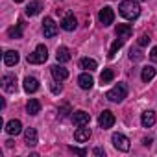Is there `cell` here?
<instances>
[{"label": "cell", "instance_id": "6da1fadb", "mask_svg": "<svg viewBox=\"0 0 157 157\" xmlns=\"http://www.w3.org/2000/svg\"><path fill=\"white\" fill-rule=\"evenodd\" d=\"M118 11H120V15L124 19L133 21V19H137L140 15V4L135 2V0H122L118 4Z\"/></svg>", "mask_w": 157, "mask_h": 157}, {"label": "cell", "instance_id": "7a4b0ae2", "mask_svg": "<svg viewBox=\"0 0 157 157\" xmlns=\"http://www.w3.org/2000/svg\"><path fill=\"white\" fill-rule=\"evenodd\" d=\"M126 96H128V85H126V83H117V85H115L113 89H109L107 94H105V98H107L109 102H113V104H120Z\"/></svg>", "mask_w": 157, "mask_h": 157}, {"label": "cell", "instance_id": "3957f363", "mask_svg": "<svg viewBox=\"0 0 157 157\" xmlns=\"http://www.w3.org/2000/svg\"><path fill=\"white\" fill-rule=\"evenodd\" d=\"M46 59H48V50L44 44H39L32 54H28V63L32 65H43Z\"/></svg>", "mask_w": 157, "mask_h": 157}, {"label": "cell", "instance_id": "277c9868", "mask_svg": "<svg viewBox=\"0 0 157 157\" xmlns=\"http://www.w3.org/2000/svg\"><path fill=\"white\" fill-rule=\"evenodd\" d=\"M111 140H113V146H115L118 151H129V148H131L129 139H128L126 135H122V133H115V135L111 137Z\"/></svg>", "mask_w": 157, "mask_h": 157}, {"label": "cell", "instance_id": "5b68a950", "mask_svg": "<svg viewBox=\"0 0 157 157\" xmlns=\"http://www.w3.org/2000/svg\"><path fill=\"white\" fill-rule=\"evenodd\" d=\"M98 21H100V24L105 28V26H111L113 22H115V11H113V8H109V6H105L104 10H100V13H98Z\"/></svg>", "mask_w": 157, "mask_h": 157}, {"label": "cell", "instance_id": "8992f818", "mask_svg": "<svg viewBox=\"0 0 157 157\" xmlns=\"http://www.w3.org/2000/svg\"><path fill=\"white\" fill-rule=\"evenodd\" d=\"M113 124H115V115L109 109H104L98 117V126L102 129H109V128H113Z\"/></svg>", "mask_w": 157, "mask_h": 157}, {"label": "cell", "instance_id": "52a82bcc", "mask_svg": "<svg viewBox=\"0 0 157 157\" xmlns=\"http://www.w3.org/2000/svg\"><path fill=\"white\" fill-rule=\"evenodd\" d=\"M72 122H74V126L76 128H80V126H89V122H91V115L87 113V111H76L74 115H72Z\"/></svg>", "mask_w": 157, "mask_h": 157}, {"label": "cell", "instance_id": "ba28073f", "mask_svg": "<svg viewBox=\"0 0 157 157\" xmlns=\"http://www.w3.org/2000/svg\"><path fill=\"white\" fill-rule=\"evenodd\" d=\"M43 33L48 39H52V37L57 35V24L54 22V19H50V17L44 19V22H43Z\"/></svg>", "mask_w": 157, "mask_h": 157}, {"label": "cell", "instance_id": "9c48e42d", "mask_svg": "<svg viewBox=\"0 0 157 157\" xmlns=\"http://www.w3.org/2000/svg\"><path fill=\"white\" fill-rule=\"evenodd\" d=\"M2 87L6 93H15L17 91V78L13 74H6L2 78Z\"/></svg>", "mask_w": 157, "mask_h": 157}, {"label": "cell", "instance_id": "30bf717a", "mask_svg": "<svg viewBox=\"0 0 157 157\" xmlns=\"http://www.w3.org/2000/svg\"><path fill=\"white\" fill-rule=\"evenodd\" d=\"M50 72H52V78H54L56 82H63V80H67V78H68V70L65 67H61V65L50 67Z\"/></svg>", "mask_w": 157, "mask_h": 157}, {"label": "cell", "instance_id": "8fae6325", "mask_svg": "<svg viewBox=\"0 0 157 157\" xmlns=\"http://www.w3.org/2000/svg\"><path fill=\"white\" fill-rule=\"evenodd\" d=\"M78 85H80L83 91H89V89H93V85H94L93 76H91L89 72H83V74H80V78H78Z\"/></svg>", "mask_w": 157, "mask_h": 157}, {"label": "cell", "instance_id": "7c38bea8", "mask_svg": "<svg viewBox=\"0 0 157 157\" xmlns=\"http://www.w3.org/2000/svg\"><path fill=\"white\" fill-rule=\"evenodd\" d=\"M91 129L89 128H85V126H80L76 131H74V139H76V142H87L89 139H91Z\"/></svg>", "mask_w": 157, "mask_h": 157}, {"label": "cell", "instance_id": "4fadbf2b", "mask_svg": "<svg viewBox=\"0 0 157 157\" xmlns=\"http://www.w3.org/2000/svg\"><path fill=\"white\" fill-rule=\"evenodd\" d=\"M24 91L28 93V94H32V93H37L39 91V82H37V78H33V76H28V78H24Z\"/></svg>", "mask_w": 157, "mask_h": 157}, {"label": "cell", "instance_id": "5bb4252c", "mask_svg": "<svg viewBox=\"0 0 157 157\" xmlns=\"http://www.w3.org/2000/svg\"><path fill=\"white\" fill-rule=\"evenodd\" d=\"M117 37L118 39H122V41H126V39H129L131 37V33H133V28L129 26V24H117Z\"/></svg>", "mask_w": 157, "mask_h": 157}, {"label": "cell", "instance_id": "9a60e30c", "mask_svg": "<svg viewBox=\"0 0 157 157\" xmlns=\"http://www.w3.org/2000/svg\"><path fill=\"white\" fill-rule=\"evenodd\" d=\"M19 59H21V56H19V52H15V50H8V52L4 54V65H6V67H15V65L19 63Z\"/></svg>", "mask_w": 157, "mask_h": 157}, {"label": "cell", "instance_id": "2e32d148", "mask_svg": "<svg viewBox=\"0 0 157 157\" xmlns=\"http://www.w3.org/2000/svg\"><path fill=\"white\" fill-rule=\"evenodd\" d=\"M155 120H157V117H155L153 111H144V113L140 115V124H142V128H151V126L155 124Z\"/></svg>", "mask_w": 157, "mask_h": 157}, {"label": "cell", "instance_id": "e0dca14e", "mask_svg": "<svg viewBox=\"0 0 157 157\" xmlns=\"http://www.w3.org/2000/svg\"><path fill=\"white\" fill-rule=\"evenodd\" d=\"M76 17L72 15V13H68L63 21H61V28L65 30V32H72V30H76Z\"/></svg>", "mask_w": 157, "mask_h": 157}, {"label": "cell", "instance_id": "ac0fdd59", "mask_svg": "<svg viewBox=\"0 0 157 157\" xmlns=\"http://www.w3.org/2000/svg\"><path fill=\"white\" fill-rule=\"evenodd\" d=\"M26 113H28V115H32V117L39 115V113H41V102H39V100H35V98L28 100V104H26Z\"/></svg>", "mask_w": 157, "mask_h": 157}, {"label": "cell", "instance_id": "d6986e66", "mask_svg": "<svg viewBox=\"0 0 157 157\" xmlns=\"http://www.w3.org/2000/svg\"><path fill=\"white\" fill-rule=\"evenodd\" d=\"M80 68H83L87 72H93V70L98 68V63L93 57H83V59H80Z\"/></svg>", "mask_w": 157, "mask_h": 157}, {"label": "cell", "instance_id": "ffe728a7", "mask_svg": "<svg viewBox=\"0 0 157 157\" xmlns=\"http://www.w3.org/2000/svg\"><path fill=\"white\" fill-rule=\"evenodd\" d=\"M41 10H43V4L37 2V0H33V2H30V4L26 6V15H28V17H35V15L41 13Z\"/></svg>", "mask_w": 157, "mask_h": 157}, {"label": "cell", "instance_id": "44dd1931", "mask_svg": "<svg viewBox=\"0 0 157 157\" xmlns=\"http://www.w3.org/2000/svg\"><path fill=\"white\" fill-rule=\"evenodd\" d=\"M6 131H8L10 135H19V133L22 131V124H21V120H10V122L6 124Z\"/></svg>", "mask_w": 157, "mask_h": 157}, {"label": "cell", "instance_id": "7402d4cb", "mask_svg": "<svg viewBox=\"0 0 157 157\" xmlns=\"http://www.w3.org/2000/svg\"><path fill=\"white\" fill-rule=\"evenodd\" d=\"M24 142L28 146H35L37 144V131H35V128H28L24 131Z\"/></svg>", "mask_w": 157, "mask_h": 157}, {"label": "cell", "instance_id": "603a6c76", "mask_svg": "<svg viewBox=\"0 0 157 157\" xmlns=\"http://www.w3.org/2000/svg\"><path fill=\"white\" fill-rule=\"evenodd\" d=\"M56 57H57L59 63H67V61H70V52H68V48H67V46H59L57 52H56Z\"/></svg>", "mask_w": 157, "mask_h": 157}, {"label": "cell", "instance_id": "cb8c5ba5", "mask_svg": "<svg viewBox=\"0 0 157 157\" xmlns=\"http://www.w3.org/2000/svg\"><path fill=\"white\" fill-rule=\"evenodd\" d=\"M140 78H142V82H144V83L151 82L153 78H155V68H153V67H144V68H142V74H140Z\"/></svg>", "mask_w": 157, "mask_h": 157}, {"label": "cell", "instance_id": "d4e9b609", "mask_svg": "<svg viewBox=\"0 0 157 157\" xmlns=\"http://www.w3.org/2000/svg\"><path fill=\"white\" fill-rule=\"evenodd\" d=\"M8 35H10V39H21L22 37V22H19L17 26L10 28L8 30Z\"/></svg>", "mask_w": 157, "mask_h": 157}, {"label": "cell", "instance_id": "484cf974", "mask_svg": "<svg viewBox=\"0 0 157 157\" xmlns=\"http://www.w3.org/2000/svg\"><path fill=\"white\" fill-rule=\"evenodd\" d=\"M113 78H115V72L111 68H104V72L100 74V82H102V85H105V83L113 82Z\"/></svg>", "mask_w": 157, "mask_h": 157}, {"label": "cell", "instance_id": "4316f807", "mask_svg": "<svg viewBox=\"0 0 157 157\" xmlns=\"http://www.w3.org/2000/svg\"><path fill=\"white\" fill-rule=\"evenodd\" d=\"M122 44H124V41H122V39H117V41H115V43L111 44V48H109V54H107V56H109V57L113 59V57L117 56V52H118V50L122 48Z\"/></svg>", "mask_w": 157, "mask_h": 157}, {"label": "cell", "instance_id": "83f0119b", "mask_svg": "<svg viewBox=\"0 0 157 157\" xmlns=\"http://www.w3.org/2000/svg\"><path fill=\"white\" fill-rule=\"evenodd\" d=\"M129 59H131V61H140V59H142V52H140L139 48H131V50H129Z\"/></svg>", "mask_w": 157, "mask_h": 157}, {"label": "cell", "instance_id": "f1b7e54d", "mask_svg": "<svg viewBox=\"0 0 157 157\" xmlns=\"http://www.w3.org/2000/svg\"><path fill=\"white\" fill-rule=\"evenodd\" d=\"M68 150H70L72 153H76V155H80V157H85V155H87V150H85V148H76V146H68Z\"/></svg>", "mask_w": 157, "mask_h": 157}, {"label": "cell", "instance_id": "f546056e", "mask_svg": "<svg viewBox=\"0 0 157 157\" xmlns=\"http://www.w3.org/2000/svg\"><path fill=\"white\" fill-rule=\"evenodd\" d=\"M150 41H151L150 35H148V33H142V35L139 37V46H146V44H150Z\"/></svg>", "mask_w": 157, "mask_h": 157}, {"label": "cell", "instance_id": "4dcf8cb0", "mask_svg": "<svg viewBox=\"0 0 157 157\" xmlns=\"http://www.w3.org/2000/svg\"><path fill=\"white\" fill-rule=\"evenodd\" d=\"M50 89H52V93H54V94H59V93L63 91V87H61V85H57V82H56V83H52V85H50Z\"/></svg>", "mask_w": 157, "mask_h": 157}, {"label": "cell", "instance_id": "1f68e13d", "mask_svg": "<svg viewBox=\"0 0 157 157\" xmlns=\"http://www.w3.org/2000/svg\"><path fill=\"white\" fill-rule=\"evenodd\" d=\"M150 59H151L153 63H157V46L151 48V52H150Z\"/></svg>", "mask_w": 157, "mask_h": 157}, {"label": "cell", "instance_id": "d6a6232c", "mask_svg": "<svg viewBox=\"0 0 157 157\" xmlns=\"http://www.w3.org/2000/svg\"><path fill=\"white\" fill-rule=\"evenodd\" d=\"M93 153H94L96 157H104V155H105V151H104V148H94V150H93Z\"/></svg>", "mask_w": 157, "mask_h": 157}, {"label": "cell", "instance_id": "836d02e7", "mask_svg": "<svg viewBox=\"0 0 157 157\" xmlns=\"http://www.w3.org/2000/svg\"><path fill=\"white\" fill-rule=\"evenodd\" d=\"M142 144H144V146H150V144H151V139H144Z\"/></svg>", "mask_w": 157, "mask_h": 157}, {"label": "cell", "instance_id": "e575fe53", "mask_svg": "<svg viewBox=\"0 0 157 157\" xmlns=\"http://www.w3.org/2000/svg\"><path fill=\"white\" fill-rule=\"evenodd\" d=\"M15 2H17V4H21V2H24V0H15Z\"/></svg>", "mask_w": 157, "mask_h": 157}]
</instances>
